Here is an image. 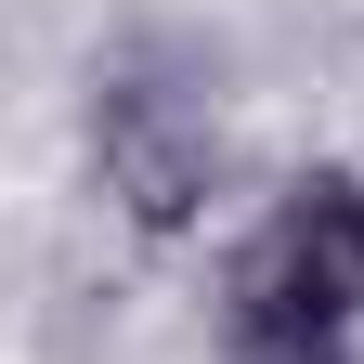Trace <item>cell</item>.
I'll return each mask as SVG.
<instances>
[{
	"instance_id": "4",
	"label": "cell",
	"mask_w": 364,
	"mask_h": 364,
	"mask_svg": "<svg viewBox=\"0 0 364 364\" xmlns=\"http://www.w3.org/2000/svg\"><path fill=\"white\" fill-rule=\"evenodd\" d=\"M351 364H364V351H351Z\"/></svg>"
},
{
	"instance_id": "2",
	"label": "cell",
	"mask_w": 364,
	"mask_h": 364,
	"mask_svg": "<svg viewBox=\"0 0 364 364\" xmlns=\"http://www.w3.org/2000/svg\"><path fill=\"white\" fill-rule=\"evenodd\" d=\"M91 196H105L144 247H182L235 208V130H221L182 78H144V65H105L91 78Z\"/></svg>"
},
{
	"instance_id": "1",
	"label": "cell",
	"mask_w": 364,
	"mask_h": 364,
	"mask_svg": "<svg viewBox=\"0 0 364 364\" xmlns=\"http://www.w3.org/2000/svg\"><path fill=\"white\" fill-rule=\"evenodd\" d=\"M221 351H351L364 338V169L312 156L221 247Z\"/></svg>"
},
{
	"instance_id": "3",
	"label": "cell",
	"mask_w": 364,
	"mask_h": 364,
	"mask_svg": "<svg viewBox=\"0 0 364 364\" xmlns=\"http://www.w3.org/2000/svg\"><path fill=\"white\" fill-rule=\"evenodd\" d=\"M364 351V338H351ZM351 351H221V364H351Z\"/></svg>"
}]
</instances>
